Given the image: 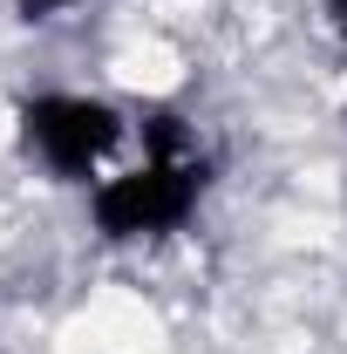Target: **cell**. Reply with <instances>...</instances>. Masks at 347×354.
I'll return each instance as SVG.
<instances>
[{
    "mask_svg": "<svg viewBox=\"0 0 347 354\" xmlns=\"http://www.w3.org/2000/svg\"><path fill=\"white\" fill-rule=\"evenodd\" d=\"M300 334H313V327H300V320H293V327H286V341H300ZM272 354H300V348H272Z\"/></svg>",
    "mask_w": 347,
    "mask_h": 354,
    "instance_id": "obj_1",
    "label": "cell"
}]
</instances>
